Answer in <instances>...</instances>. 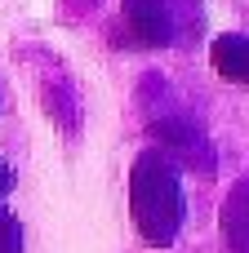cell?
<instances>
[{"label":"cell","mask_w":249,"mask_h":253,"mask_svg":"<svg viewBox=\"0 0 249 253\" xmlns=\"http://www.w3.org/2000/svg\"><path fill=\"white\" fill-rule=\"evenodd\" d=\"M151 133H156L169 151H178V156H187L192 165H200V169H205V160L196 156V147H205V138H200L192 125H183V120H156V125H151Z\"/></svg>","instance_id":"4"},{"label":"cell","mask_w":249,"mask_h":253,"mask_svg":"<svg viewBox=\"0 0 249 253\" xmlns=\"http://www.w3.org/2000/svg\"><path fill=\"white\" fill-rule=\"evenodd\" d=\"M125 13H129V27L138 31L143 44H169L174 18L160 0H125Z\"/></svg>","instance_id":"2"},{"label":"cell","mask_w":249,"mask_h":253,"mask_svg":"<svg viewBox=\"0 0 249 253\" xmlns=\"http://www.w3.org/2000/svg\"><path fill=\"white\" fill-rule=\"evenodd\" d=\"M4 191H9V169L0 165V196H4Z\"/></svg>","instance_id":"7"},{"label":"cell","mask_w":249,"mask_h":253,"mask_svg":"<svg viewBox=\"0 0 249 253\" xmlns=\"http://www.w3.org/2000/svg\"><path fill=\"white\" fill-rule=\"evenodd\" d=\"M214 67L223 80L249 84V36H218L214 40Z\"/></svg>","instance_id":"3"},{"label":"cell","mask_w":249,"mask_h":253,"mask_svg":"<svg viewBox=\"0 0 249 253\" xmlns=\"http://www.w3.org/2000/svg\"><path fill=\"white\" fill-rule=\"evenodd\" d=\"M134 222L151 245H169L183 227V191L160 151H147L134 165Z\"/></svg>","instance_id":"1"},{"label":"cell","mask_w":249,"mask_h":253,"mask_svg":"<svg viewBox=\"0 0 249 253\" xmlns=\"http://www.w3.org/2000/svg\"><path fill=\"white\" fill-rule=\"evenodd\" d=\"M18 245H22V231H18V222L0 209V253H18Z\"/></svg>","instance_id":"6"},{"label":"cell","mask_w":249,"mask_h":253,"mask_svg":"<svg viewBox=\"0 0 249 253\" xmlns=\"http://www.w3.org/2000/svg\"><path fill=\"white\" fill-rule=\"evenodd\" d=\"M227 240L236 253H249V187L227 200Z\"/></svg>","instance_id":"5"}]
</instances>
